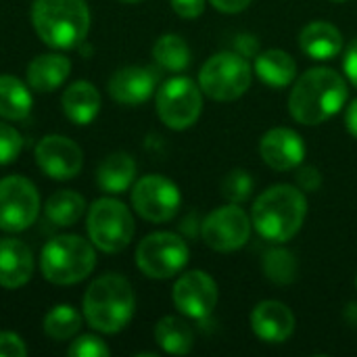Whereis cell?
<instances>
[{
    "label": "cell",
    "instance_id": "obj_31",
    "mask_svg": "<svg viewBox=\"0 0 357 357\" xmlns=\"http://www.w3.org/2000/svg\"><path fill=\"white\" fill-rule=\"evenodd\" d=\"M23 149V138L21 134L15 130V126L0 121V165H8L13 163Z\"/></svg>",
    "mask_w": 357,
    "mask_h": 357
},
{
    "label": "cell",
    "instance_id": "obj_24",
    "mask_svg": "<svg viewBox=\"0 0 357 357\" xmlns=\"http://www.w3.org/2000/svg\"><path fill=\"white\" fill-rule=\"evenodd\" d=\"M27 82H21L15 75H0V117L6 121L25 119L33 107V96Z\"/></svg>",
    "mask_w": 357,
    "mask_h": 357
},
{
    "label": "cell",
    "instance_id": "obj_29",
    "mask_svg": "<svg viewBox=\"0 0 357 357\" xmlns=\"http://www.w3.org/2000/svg\"><path fill=\"white\" fill-rule=\"evenodd\" d=\"M261 266H264L266 278L270 282H274V284H280V287L295 282L297 272H299L295 255L291 251H287V249H272V251H268Z\"/></svg>",
    "mask_w": 357,
    "mask_h": 357
},
{
    "label": "cell",
    "instance_id": "obj_28",
    "mask_svg": "<svg viewBox=\"0 0 357 357\" xmlns=\"http://www.w3.org/2000/svg\"><path fill=\"white\" fill-rule=\"evenodd\" d=\"M82 322H84V314H79L69 303H61V305H54L44 316L42 328L46 337H50L52 341H69L77 337V333L82 331Z\"/></svg>",
    "mask_w": 357,
    "mask_h": 357
},
{
    "label": "cell",
    "instance_id": "obj_10",
    "mask_svg": "<svg viewBox=\"0 0 357 357\" xmlns=\"http://www.w3.org/2000/svg\"><path fill=\"white\" fill-rule=\"evenodd\" d=\"M180 205H182L180 188L176 182H172L165 176L151 174L140 178L132 186V207L142 220L151 224H163L174 220Z\"/></svg>",
    "mask_w": 357,
    "mask_h": 357
},
{
    "label": "cell",
    "instance_id": "obj_25",
    "mask_svg": "<svg viewBox=\"0 0 357 357\" xmlns=\"http://www.w3.org/2000/svg\"><path fill=\"white\" fill-rule=\"evenodd\" d=\"M157 345L172 356H186L195 345V333L190 324L178 316H165L155 326Z\"/></svg>",
    "mask_w": 357,
    "mask_h": 357
},
{
    "label": "cell",
    "instance_id": "obj_21",
    "mask_svg": "<svg viewBox=\"0 0 357 357\" xmlns=\"http://www.w3.org/2000/svg\"><path fill=\"white\" fill-rule=\"evenodd\" d=\"M65 117L75 126H88L100 111V92L94 84L79 79L65 88L61 96Z\"/></svg>",
    "mask_w": 357,
    "mask_h": 357
},
{
    "label": "cell",
    "instance_id": "obj_34",
    "mask_svg": "<svg viewBox=\"0 0 357 357\" xmlns=\"http://www.w3.org/2000/svg\"><path fill=\"white\" fill-rule=\"evenodd\" d=\"M297 184L303 192H316L322 186V174L316 165H303L297 174Z\"/></svg>",
    "mask_w": 357,
    "mask_h": 357
},
{
    "label": "cell",
    "instance_id": "obj_20",
    "mask_svg": "<svg viewBox=\"0 0 357 357\" xmlns=\"http://www.w3.org/2000/svg\"><path fill=\"white\" fill-rule=\"evenodd\" d=\"M299 46L314 61H331L343 48V33L328 21H312L301 29Z\"/></svg>",
    "mask_w": 357,
    "mask_h": 357
},
{
    "label": "cell",
    "instance_id": "obj_5",
    "mask_svg": "<svg viewBox=\"0 0 357 357\" xmlns=\"http://www.w3.org/2000/svg\"><path fill=\"white\" fill-rule=\"evenodd\" d=\"M94 266L96 247L77 234L54 236L42 247L40 270L42 276L52 284H77L92 274Z\"/></svg>",
    "mask_w": 357,
    "mask_h": 357
},
{
    "label": "cell",
    "instance_id": "obj_38",
    "mask_svg": "<svg viewBox=\"0 0 357 357\" xmlns=\"http://www.w3.org/2000/svg\"><path fill=\"white\" fill-rule=\"evenodd\" d=\"M209 2H211V6H213L215 10L228 13V15L241 13V10H245V8L251 4V0H209Z\"/></svg>",
    "mask_w": 357,
    "mask_h": 357
},
{
    "label": "cell",
    "instance_id": "obj_13",
    "mask_svg": "<svg viewBox=\"0 0 357 357\" xmlns=\"http://www.w3.org/2000/svg\"><path fill=\"white\" fill-rule=\"evenodd\" d=\"M218 284L215 280L201 270H190L182 274L172 291L174 305L180 314L190 320H205L213 314L218 305Z\"/></svg>",
    "mask_w": 357,
    "mask_h": 357
},
{
    "label": "cell",
    "instance_id": "obj_6",
    "mask_svg": "<svg viewBox=\"0 0 357 357\" xmlns=\"http://www.w3.org/2000/svg\"><path fill=\"white\" fill-rule=\"evenodd\" d=\"M88 238L102 253H119L123 251L136 232V224L132 211L113 197L96 199L86 218Z\"/></svg>",
    "mask_w": 357,
    "mask_h": 357
},
{
    "label": "cell",
    "instance_id": "obj_18",
    "mask_svg": "<svg viewBox=\"0 0 357 357\" xmlns=\"http://www.w3.org/2000/svg\"><path fill=\"white\" fill-rule=\"evenodd\" d=\"M33 276L31 249L19 238H0V287L21 289Z\"/></svg>",
    "mask_w": 357,
    "mask_h": 357
},
{
    "label": "cell",
    "instance_id": "obj_8",
    "mask_svg": "<svg viewBox=\"0 0 357 357\" xmlns=\"http://www.w3.org/2000/svg\"><path fill=\"white\" fill-rule=\"evenodd\" d=\"M190 251L182 236L174 232H153L136 247L138 270L155 280H167L180 274L188 264Z\"/></svg>",
    "mask_w": 357,
    "mask_h": 357
},
{
    "label": "cell",
    "instance_id": "obj_33",
    "mask_svg": "<svg viewBox=\"0 0 357 357\" xmlns=\"http://www.w3.org/2000/svg\"><path fill=\"white\" fill-rule=\"evenodd\" d=\"M25 341L15 333H0V357H25Z\"/></svg>",
    "mask_w": 357,
    "mask_h": 357
},
{
    "label": "cell",
    "instance_id": "obj_30",
    "mask_svg": "<svg viewBox=\"0 0 357 357\" xmlns=\"http://www.w3.org/2000/svg\"><path fill=\"white\" fill-rule=\"evenodd\" d=\"M251 190H253V176L245 169L230 172L222 182V195L236 205L245 203L251 197Z\"/></svg>",
    "mask_w": 357,
    "mask_h": 357
},
{
    "label": "cell",
    "instance_id": "obj_39",
    "mask_svg": "<svg viewBox=\"0 0 357 357\" xmlns=\"http://www.w3.org/2000/svg\"><path fill=\"white\" fill-rule=\"evenodd\" d=\"M345 126L349 130V134L357 138V98L347 107V113H345Z\"/></svg>",
    "mask_w": 357,
    "mask_h": 357
},
{
    "label": "cell",
    "instance_id": "obj_23",
    "mask_svg": "<svg viewBox=\"0 0 357 357\" xmlns=\"http://www.w3.org/2000/svg\"><path fill=\"white\" fill-rule=\"evenodd\" d=\"M255 73L257 77L272 86V88H284L289 86L295 75H297V63L295 59L280 50V48H270V50H264L255 56Z\"/></svg>",
    "mask_w": 357,
    "mask_h": 357
},
{
    "label": "cell",
    "instance_id": "obj_35",
    "mask_svg": "<svg viewBox=\"0 0 357 357\" xmlns=\"http://www.w3.org/2000/svg\"><path fill=\"white\" fill-rule=\"evenodd\" d=\"M172 8L182 19H197L205 10V0H169Z\"/></svg>",
    "mask_w": 357,
    "mask_h": 357
},
{
    "label": "cell",
    "instance_id": "obj_22",
    "mask_svg": "<svg viewBox=\"0 0 357 357\" xmlns=\"http://www.w3.org/2000/svg\"><path fill=\"white\" fill-rule=\"evenodd\" d=\"M136 178V161L128 153H111L96 167V184L107 195L126 192Z\"/></svg>",
    "mask_w": 357,
    "mask_h": 357
},
{
    "label": "cell",
    "instance_id": "obj_19",
    "mask_svg": "<svg viewBox=\"0 0 357 357\" xmlns=\"http://www.w3.org/2000/svg\"><path fill=\"white\" fill-rule=\"evenodd\" d=\"M71 73V61L63 54H38L29 61L25 71V82L36 92H54L59 90Z\"/></svg>",
    "mask_w": 357,
    "mask_h": 357
},
{
    "label": "cell",
    "instance_id": "obj_11",
    "mask_svg": "<svg viewBox=\"0 0 357 357\" xmlns=\"http://www.w3.org/2000/svg\"><path fill=\"white\" fill-rule=\"evenodd\" d=\"M40 213V195L31 180L6 176L0 180V230L23 232Z\"/></svg>",
    "mask_w": 357,
    "mask_h": 357
},
{
    "label": "cell",
    "instance_id": "obj_7",
    "mask_svg": "<svg viewBox=\"0 0 357 357\" xmlns=\"http://www.w3.org/2000/svg\"><path fill=\"white\" fill-rule=\"evenodd\" d=\"M253 82V69L249 59L238 54L236 50L218 52L199 71V86L203 94L213 100L230 102L241 98Z\"/></svg>",
    "mask_w": 357,
    "mask_h": 357
},
{
    "label": "cell",
    "instance_id": "obj_16",
    "mask_svg": "<svg viewBox=\"0 0 357 357\" xmlns=\"http://www.w3.org/2000/svg\"><path fill=\"white\" fill-rule=\"evenodd\" d=\"M157 73L151 67L130 65L117 69L109 79V94L115 102L136 107L146 102L157 88Z\"/></svg>",
    "mask_w": 357,
    "mask_h": 357
},
{
    "label": "cell",
    "instance_id": "obj_14",
    "mask_svg": "<svg viewBox=\"0 0 357 357\" xmlns=\"http://www.w3.org/2000/svg\"><path fill=\"white\" fill-rule=\"evenodd\" d=\"M36 163L42 169L44 176L52 180H71L75 178L84 167V151L82 146L61 134L44 136L36 144Z\"/></svg>",
    "mask_w": 357,
    "mask_h": 357
},
{
    "label": "cell",
    "instance_id": "obj_42",
    "mask_svg": "<svg viewBox=\"0 0 357 357\" xmlns=\"http://www.w3.org/2000/svg\"><path fill=\"white\" fill-rule=\"evenodd\" d=\"M356 284H357V278H356Z\"/></svg>",
    "mask_w": 357,
    "mask_h": 357
},
{
    "label": "cell",
    "instance_id": "obj_36",
    "mask_svg": "<svg viewBox=\"0 0 357 357\" xmlns=\"http://www.w3.org/2000/svg\"><path fill=\"white\" fill-rule=\"evenodd\" d=\"M234 50L245 59H255L259 54V40L253 33H241L234 40Z\"/></svg>",
    "mask_w": 357,
    "mask_h": 357
},
{
    "label": "cell",
    "instance_id": "obj_1",
    "mask_svg": "<svg viewBox=\"0 0 357 357\" xmlns=\"http://www.w3.org/2000/svg\"><path fill=\"white\" fill-rule=\"evenodd\" d=\"M347 96V82L341 73L331 67H314L295 82L289 113L297 123L320 126L345 107Z\"/></svg>",
    "mask_w": 357,
    "mask_h": 357
},
{
    "label": "cell",
    "instance_id": "obj_2",
    "mask_svg": "<svg viewBox=\"0 0 357 357\" xmlns=\"http://www.w3.org/2000/svg\"><path fill=\"white\" fill-rule=\"evenodd\" d=\"M307 218L305 192L291 184H276L264 190L253 209L251 222L257 234L270 243L291 241Z\"/></svg>",
    "mask_w": 357,
    "mask_h": 357
},
{
    "label": "cell",
    "instance_id": "obj_12",
    "mask_svg": "<svg viewBox=\"0 0 357 357\" xmlns=\"http://www.w3.org/2000/svg\"><path fill=\"white\" fill-rule=\"evenodd\" d=\"M251 218L243 207L230 203L213 209L201 224L203 243L218 253H232L245 247L251 238Z\"/></svg>",
    "mask_w": 357,
    "mask_h": 357
},
{
    "label": "cell",
    "instance_id": "obj_9",
    "mask_svg": "<svg viewBox=\"0 0 357 357\" xmlns=\"http://www.w3.org/2000/svg\"><path fill=\"white\" fill-rule=\"evenodd\" d=\"M203 111V90L190 77H172L157 90V115L172 130H188Z\"/></svg>",
    "mask_w": 357,
    "mask_h": 357
},
{
    "label": "cell",
    "instance_id": "obj_26",
    "mask_svg": "<svg viewBox=\"0 0 357 357\" xmlns=\"http://www.w3.org/2000/svg\"><path fill=\"white\" fill-rule=\"evenodd\" d=\"M86 213V199L75 190H56L44 205V215L59 228H69Z\"/></svg>",
    "mask_w": 357,
    "mask_h": 357
},
{
    "label": "cell",
    "instance_id": "obj_3",
    "mask_svg": "<svg viewBox=\"0 0 357 357\" xmlns=\"http://www.w3.org/2000/svg\"><path fill=\"white\" fill-rule=\"evenodd\" d=\"M136 312V295L132 284L119 274L98 276L84 293L82 314L90 328L102 335L123 331Z\"/></svg>",
    "mask_w": 357,
    "mask_h": 357
},
{
    "label": "cell",
    "instance_id": "obj_15",
    "mask_svg": "<svg viewBox=\"0 0 357 357\" xmlns=\"http://www.w3.org/2000/svg\"><path fill=\"white\" fill-rule=\"evenodd\" d=\"M259 155L268 167L276 172H289L303 163L305 142L291 128H272L259 140Z\"/></svg>",
    "mask_w": 357,
    "mask_h": 357
},
{
    "label": "cell",
    "instance_id": "obj_32",
    "mask_svg": "<svg viewBox=\"0 0 357 357\" xmlns=\"http://www.w3.org/2000/svg\"><path fill=\"white\" fill-rule=\"evenodd\" d=\"M69 357H107L111 354L109 345L94 335H82L75 337V341L67 349Z\"/></svg>",
    "mask_w": 357,
    "mask_h": 357
},
{
    "label": "cell",
    "instance_id": "obj_40",
    "mask_svg": "<svg viewBox=\"0 0 357 357\" xmlns=\"http://www.w3.org/2000/svg\"><path fill=\"white\" fill-rule=\"evenodd\" d=\"M121 2H140V0H121Z\"/></svg>",
    "mask_w": 357,
    "mask_h": 357
},
{
    "label": "cell",
    "instance_id": "obj_17",
    "mask_svg": "<svg viewBox=\"0 0 357 357\" xmlns=\"http://www.w3.org/2000/svg\"><path fill=\"white\" fill-rule=\"evenodd\" d=\"M251 331L264 343H284L295 333V314L280 301H261L251 312Z\"/></svg>",
    "mask_w": 357,
    "mask_h": 357
},
{
    "label": "cell",
    "instance_id": "obj_37",
    "mask_svg": "<svg viewBox=\"0 0 357 357\" xmlns=\"http://www.w3.org/2000/svg\"><path fill=\"white\" fill-rule=\"evenodd\" d=\"M343 71H345V75L349 77V82L357 88V38L349 44V48L345 50Z\"/></svg>",
    "mask_w": 357,
    "mask_h": 357
},
{
    "label": "cell",
    "instance_id": "obj_4",
    "mask_svg": "<svg viewBox=\"0 0 357 357\" xmlns=\"http://www.w3.org/2000/svg\"><path fill=\"white\" fill-rule=\"evenodd\" d=\"M90 8L86 0H33L31 25L38 38L56 50L79 46L90 31Z\"/></svg>",
    "mask_w": 357,
    "mask_h": 357
},
{
    "label": "cell",
    "instance_id": "obj_27",
    "mask_svg": "<svg viewBox=\"0 0 357 357\" xmlns=\"http://www.w3.org/2000/svg\"><path fill=\"white\" fill-rule=\"evenodd\" d=\"M153 59L157 61V65L161 69L180 73L186 71L192 54H190V46L186 44V40L178 33H165L161 36L155 46H153Z\"/></svg>",
    "mask_w": 357,
    "mask_h": 357
},
{
    "label": "cell",
    "instance_id": "obj_41",
    "mask_svg": "<svg viewBox=\"0 0 357 357\" xmlns=\"http://www.w3.org/2000/svg\"><path fill=\"white\" fill-rule=\"evenodd\" d=\"M335 2H345V0H335Z\"/></svg>",
    "mask_w": 357,
    "mask_h": 357
}]
</instances>
